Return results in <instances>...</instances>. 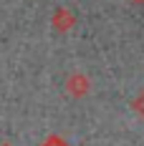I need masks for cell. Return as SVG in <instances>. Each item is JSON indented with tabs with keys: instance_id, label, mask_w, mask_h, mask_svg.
Instances as JSON below:
<instances>
[{
	"instance_id": "6da1fadb",
	"label": "cell",
	"mask_w": 144,
	"mask_h": 146,
	"mask_svg": "<svg viewBox=\"0 0 144 146\" xmlns=\"http://www.w3.org/2000/svg\"><path fill=\"white\" fill-rule=\"evenodd\" d=\"M68 88H71V93H76V96L86 93V78H81V76H73L71 81H68Z\"/></svg>"
},
{
	"instance_id": "7a4b0ae2",
	"label": "cell",
	"mask_w": 144,
	"mask_h": 146,
	"mask_svg": "<svg viewBox=\"0 0 144 146\" xmlns=\"http://www.w3.org/2000/svg\"><path fill=\"white\" fill-rule=\"evenodd\" d=\"M131 106H134V111H137L139 116H144V91L137 96V98H134V103H131Z\"/></svg>"
},
{
	"instance_id": "3957f363",
	"label": "cell",
	"mask_w": 144,
	"mask_h": 146,
	"mask_svg": "<svg viewBox=\"0 0 144 146\" xmlns=\"http://www.w3.org/2000/svg\"><path fill=\"white\" fill-rule=\"evenodd\" d=\"M43 146H68V144H66L61 136H48V139L43 141Z\"/></svg>"
},
{
	"instance_id": "277c9868",
	"label": "cell",
	"mask_w": 144,
	"mask_h": 146,
	"mask_svg": "<svg viewBox=\"0 0 144 146\" xmlns=\"http://www.w3.org/2000/svg\"><path fill=\"white\" fill-rule=\"evenodd\" d=\"M137 3H144V0H137Z\"/></svg>"
}]
</instances>
